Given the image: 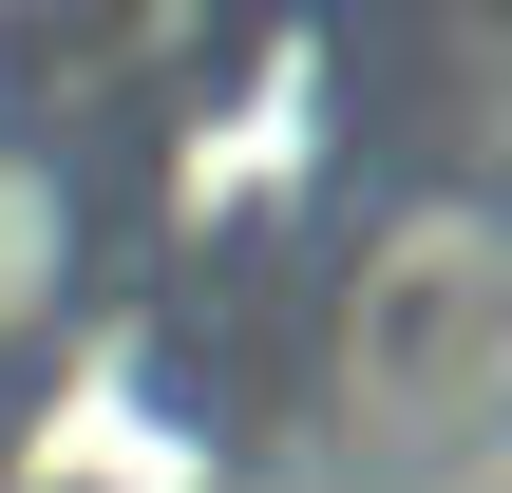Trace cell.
<instances>
[{"label": "cell", "mask_w": 512, "mask_h": 493, "mask_svg": "<svg viewBox=\"0 0 512 493\" xmlns=\"http://www.w3.org/2000/svg\"><path fill=\"white\" fill-rule=\"evenodd\" d=\"M494 361H512V247L475 209H418V228L342 285V437L418 456V437H456V418L494 399Z\"/></svg>", "instance_id": "1"}, {"label": "cell", "mask_w": 512, "mask_h": 493, "mask_svg": "<svg viewBox=\"0 0 512 493\" xmlns=\"http://www.w3.org/2000/svg\"><path fill=\"white\" fill-rule=\"evenodd\" d=\"M57 285H76V171L38 133H0V361L57 323Z\"/></svg>", "instance_id": "2"}]
</instances>
